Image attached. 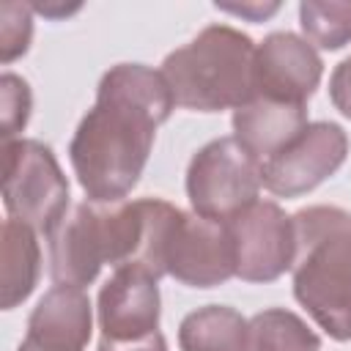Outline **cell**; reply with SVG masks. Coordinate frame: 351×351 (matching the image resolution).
I'll return each instance as SVG.
<instances>
[{
    "label": "cell",
    "mask_w": 351,
    "mask_h": 351,
    "mask_svg": "<svg viewBox=\"0 0 351 351\" xmlns=\"http://www.w3.org/2000/svg\"><path fill=\"white\" fill-rule=\"evenodd\" d=\"M99 351H167V343L162 337V332H151L145 337L137 340H99Z\"/></svg>",
    "instance_id": "44dd1931"
},
{
    "label": "cell",
    "mask_w": 351,
    "mask_h": 351,
    "mask_svg": "<svg viewBox=\"0 0 351 351\" xmlns=\"http://www.w3.org/2000/svg\"><path fill=\"white\" fill-rule=\"evenodd\" d=\"M299 25L310 44L340 49L351 41V0H304L299 5Z\"/></svg>",
    "instance_id": "e0dca14e"
},
{
    "label": "cell",
    "mask_w": 351,
    "mask_h": 351,
    "mask_svg": "<svg viewBox=\"0 0 351 351\" xmlns=\"http://www.w3.org/2000/svg\"><path fill=\"white\" fill-rule=\"evenodd\" d=\"M121 263L118 203H77L49 233V271L55 285L85 288L101 266Z\"/></svg>",
    "instance_id": "5b68a950"
},
{
    "label": "cell",
    "mask_w": 351,
    "mask_h": 351,
    "mask_svg": "<svg viewBox=\"0 0 351 351\" xmlns=\"http://www.w3.org/2000/svg\"><path fill=\"white\" fill-rule=\"evenodd\" d=\"M261 186V162L236 137L206 143L186 167V195L200 217L230 219L258 200Z\"/></svg>",
    "instance_id": "8992f818"
},
{
    "label": "cell",
    "mask_w": 351,
    "mask_h": 351,
    "mask_svg": "<svg viewBox=\"0 0 351 351\" xmlns=\"http://www.w3.org/2000/svg\"><path fill=\"white\" fill-rule=\"evenodd\" d=\"M236 250V277L271 282L293 263V222L271 200H255L225 219Z\"/></svg>",
    "instance_id": "9c48e42d"
},
{
    "label": "cell",
    "mask_w": 351,
    "mask_h": 351,
    "mask_svg": "<svg viewBox=\"0 0 351 351\" xmlns=\"http://www.w3.org/2000/svg\"><path fill=\"white\" fill-rule=\"evenodd\" d=\"M255 52L258 47L247 33L230 25H208L165 58L162 77L173 101L184 110H239L255 96Z\"/></svg>",
    "instance_id": "3957f363"
},
{
    "label": "cell",
    "mask_w": 351,
    "mask_h": 351,
    "mask_svg": "<svg viewBox=\"0 0 351 351\" xmlns=\"http://www.w3.org/2000/svg\"><path fill=\"white\" fill-rule=\"evenodd\" d=\"M165 269L189 288H214L236 277V250L228 222L178 211L165 250Z\"/></svg>",
    "instance_id": "ba28073f"
},
{
    "label": "cell",
    "mask_w": 351,
    "mask_h": 351,
    "mask_svg": "<svg viewBox=\"0 0 351 351\" xmlns=\"http://www.w3.org/2000/svg\"><path fill=\"white\" fill-rule=\"evenodd\" d=\"M293 222V296L332 340H351V214L310 206Z\"/></svg>",
    "instance_id": "7a4b0ae2"
},
{
    "label": "cell",
    "mask_w": 351,
    "mask_h": 351,
    "mask_svg": "<svg viewBox=\"0 0 351 351\" xmlns=\"http://www.w3.org/2000/svg\"><path fill=\"white\" fill-rule=\"evenodd\" d=\"M324 74L315 47L288 30L269 33L255 52V96L307 104Z\"/></svg>",
    "instance_id": "30bf717a"
},
{
    "label": "cell",
    "mask_w": 351,
    "mask_h": 351,
    "mask_svg": "<svg viewBox=\"0 0 351 351\" xmlns=\"http://www.w3.org/2000/svg\"><path fill=\"white\" fill-rule=\"evenodd\" d=\"M217 8L236 14L241 19H250V22H263L280 11V3H217Z\"/></svg>",
    "instance_id": "7402d4cb"
},
{
    "label": "cell",
    "mask_w": 351,
    "mask_h": 351,
    "mask_svg": "<svg viewBox=\"0 0 351 351\" xmlns=\"http://www.w3.org/2000/svg\"><path fill=\"white\" fill-rule=\"evenodd\" d=\"M33 36V8L30 3L5 0L0 3V60L11 63L27 52Z\"/></svg>",
    "instance_id": "ac0fdd59"
},
{
    "label": "cell",
    "mask_w": 351,
    "mask_h": 351,
    "mask_svg": "<svg viewBox=\"0 0 351 351\" xmlns=\"http://www.w3.org/2000/svg\"><path fill=\"white\" fill-rule=\"evenodd\" d=\"M307 126V104L252 96L233 110V137L263 165Z\"/></svg>",
    "instance_id": "4fadbf2b"
},
{
    "label": "cell",
    "mask_w": 351,
    "mask_h": 351,
    "mask_svg": "<svg viewBox=\"0 0 351 351\" xmlns=\"http://www.w3.org/2000/svg\"><path fill=\"white\" fill-rule=\"evenodd\" d=\"M93 307L82 288H49L27 318V337L47 351H82L90 340Z\"/></svg>",
    "instance_id": "7c38bea8"
},
{
    "label": "cell",
    "mask_w": 351,
    "mask_h": 351,
    "mask_svg": "<svg viewBox=\"0 0 351 351\" xmlns=\"http://www.w3.org/2000/svg\"><path fill=\"white\" fill-rule=\"evenodd\" d=\"M99 326L104 340H137L159 329L156 277L121 266L99 291Z\"/></svg>",
    "instance_id": "8fae6325"
},
{
    "label": "cell",
    "mask_w": 351,
    "mask_h": 351,
    "mask_svg": "<svg viewBox=\"0 0 351 351\" xmlns=\"http://www.w3.org/2000/svg\"><path fill=\"white\" fill-rule=\"evenodd\" d=\"M176 101L162 77L143 63H118L104 71L96 104L80 121L69 159L90 203H121L140 181L156 129Z\"/></svg>",
    "instance_id": "6da1fadb"
},
{
    "label": "cell",
    "mask_w": 351,
    "mask_h": 351,
    "mask_svg": "<svg viewBox=\"0 0 351 351\" xmlns=\"http://www.w3.org/2000/svg\"><path fill=\"white\" fill-rule=\"evenodd\" d=\"M30 107H33V96H30V85L5 71L0 77V118H3V143H11L25 126H27V118H30Z\"/></svg>",
    "instance_id": "d6986e66"
},
{
    "label": "cell",
    "mask_w": 351,
    "mask_h": 351,
    "mask_svg": "<svg viewBox=\"0 0 351 351\" xmlns=\"http://www.w3.org/2000/svg\"><path fill=\"white\" fill-rule=\"evenodd\" d=\"M16 351H47V348H38V346H36V343H30V340H22V343H19V348H16Z\"/></svg>",
    "instance_id": "cb8c5ba5"
},
{
    "label": "cell",
    "mask_w": 351,
    "mask_h": 351,
    "mask_svg": "<svg viewBox=\"0 0 351 351\" xmlns=\"http://www.w3.org/2000/svg\"><path fill=\"white\" fill-rule=\"evenodd\" d=\"M348 156V137L340 123L315 121L302 129L280 154L261 165V184L277 197H299L340 170Z\"/></svg>",
    "instance_id": "52a82bcc"
},
{
    "label": "cell",
    "mask_w": 351,
    "mask_h": 351,
    "mask_svg": "<svg viewBox=\"0 0 351 351\" xmlns=\"http://www.w3.org/2000/svg\"><path fill=\"white\" fill-rule=\"evenodd\" d=\"M41 274V250L36 230L19 219H5L3 225V310L22 304Z\"/></svg>",
    "instance_id": "5bb4252c"
},
{
    "label": "cell",
    "mask_w": 351,
    "mask_h": 351,
    "mask_svg": "<svg viewBox=\"0 0 351 351\" xmlns=\"http://www.w3.org/2000/svg\"><path fill=\"white\" fill-rule=\"evenodd\" d=\"M329 99L346 118H351V58L335 66L329 77Z\"/></svg>",
    "instance_id": "ffe728a7"
},
{
    "label": "cell",
    "mask_w": 351,
    "mask_h": 351,
    "mask_svg": "<svg viewBox=\"0 0 351 351\" xmlns=\"http://www.w3.org/2000/svg\"><path fill=\"white\" fill-rule=\"evenodd\" d=\"M244 351H321V337L296 313L271 307L247 321Z\"/></svg>",
    "instance_id": "2e32d148"
},
{
    "label": "cell",
    "mask_w": 351,
    "mask_h": 351,
    "mask_svg": "<svg viewBox=\"0 0 351 351\" xmlns=\"http://www.w3.org/2000/svg\"><path fill=\"white\" fill-rule=\"evenodd\" d=\"M30 8L44 14V16H49V19H60V16H69V14L80 11V3H74V5H66V3H30Z\"/></svg>",
    "instance_id": "603a6c76"
},
{
    "label": "cell",
    "mask_w": 351,
    "mask_h": 351,
    "mask_svg": "<svg viewBox=\"0 0 351 351\" xmlns=\"http://www.w3.org/2000/svg\"><path fill=\"white\" fill-rule=\"evenodd\" d=\"M181 351H244L247 318L225 304H208L189 313L178 326Z\"/></svg>",
    "instance_id": "9a60e30c"
},
{
    "label": "cell",
    "mask_w": 351,
    "mask_h": 351,
    "mask_svg": "<svg viewBox=\"0 0 351 351\" xmlns=\"http://www.w3.org/2000/svg\"><path fill=\"white\" fill-rule=\"evenodd\" d=\"M3 203L8 217L49 236L69 214V181L52 148L25 137L3 143Z\"/></svg>",
    "instance_id": "277c9868"
}]
</instances>
